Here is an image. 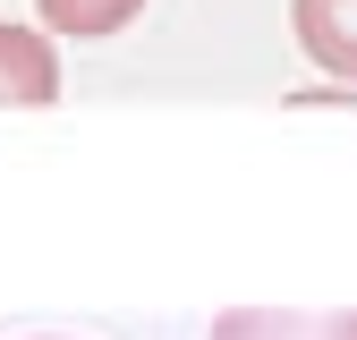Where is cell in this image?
Listing matches in <instances>:
<instances>
[{"label": "cell", "mask_w": 357, "mask_h": 340, "mask_svg": "<svg viewBox=\"0 0 357 340\" xmlns=\"http://www.w3.org/2000/svg\"><path fill=\"white\" fill-rule=\"evenodd\" d=\"M43 26H60V34H119V26H137L145 0H34Z\"/></svg>", "instance_id": "277c9868"}, {"label": "cell", "mask_w": 357, "mask_h": 340, "mask_svg": "<svg viewBox=\"0 0 357 340\" xmlns=\"http://www.w3.org/2000/svg\"><path fill=\"white\" fill-rule=\"evenodd\" d=\"M213 340H357V307H230Z\"/></svg>", "instance_id": "6da1fadb"}, {"label": "cell", "mask_w": 357, "mask_h": 340, "mask_svg": "<svg viewBox=\"0 0 357 340\" xmlns=\"http://www.w3.org/2000/svg\"><path fill=\"white\" fill-rule=\"evenodd\" d=\"M289 26H298L315 68L357 85V0H289Z\"/></svg>", "instance_id": "3957f363"}, {"label": "cell", "mask_w": 357, "mask_h": 340, "mask_svg": "<svg viewBox=\"0 0 357 340\" xmlns=\"http://www.w3.org/2000/svg\"><path fill=\"white\" fill-rule=\"evenodd\" d=\"M43 102H60L52 42H43L34 26H9V17H0V111H43Z\"/></svg>", "instance_id": "7a4b0ae2"}]
</instances>
